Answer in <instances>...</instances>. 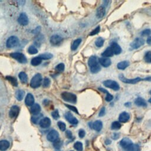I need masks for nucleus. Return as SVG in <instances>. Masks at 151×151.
<instances>
[{
	"instance_id": "obj_1",
	"label": "nucleus",
	"mask_w": 151,
	"mask_h": 151,
	"mask_svg": "<svg viewBox=\"0 0 151 151\" xmlns=\"http://www.w3.org/2000/svg\"><path fill=\"white\" fill-rule=\"evenodd\" d=\"M120 145L123 149L126 151H137L138 146L135 145L133 143L132 141L128 138H124L120 142Z\"/></svg>"
},
{
	"instance_id": "obj_2",
	"label": "nucleus",
	"mask_w": 151,
	"mask_h": 151,
	"mask_svg": "<svg viewBox=\"0 0 151 151\" xmlns=\"http://www.w3.org/2000/svg\"><path fill=\"white\" fill-rule=\"evenodd\" d=\"M42 80H43V79H42L41 75L39 73L36 74L32 78L31 82H30V86H31V87L34 89L38 88L40 86Z\"/></svg>"
},
{
	"instance_id": "obj_3",
	"label": "nucleus",
	"mask_w": 151,
	"mask_h": 151,
	"mask_svg": "<svg viewBox=\"0 0 151 151\" xmlns=\"http://www.w3.org/2000/svg\"><path fill=\"white\" fill-rule=\"evenodd\" d=\"M62 97L65 101L69 103H74L77 101L76 96L74 94L67 92H65L62 93Z\"/></svg>"
},
{
	"instance_id": "obj_4",
	"label": "nucleus",
	"mask_w": 151,
	"mask_h": 151,
	"mask_svg": "<svg viewBox=\"0 0 151 151\" xmlns=\"http://www.w3.org/2000/svg\"><path fill=\"white\" fill-rule=\"evenodd\" d=\"M19 44V40L16 36H11L8 38L6 42V46L9 49L14 48Z\"/></svg>"
},
{
	"instance_id": "obj_5",
	"label": "nucleus",
	"mask_w": 151,
	"mask_h": 151,
	"mask_svg": "<svg viewBox=\"0 0 151 151\" xmlns=\"http://www.w3.org/2000/svg\"><path fill=\"white\" fill-rule=\"evenodd\" d=\"M119 78L122 82H124L125 83H127V84H136L141 81L143 80V79H142L140 78H135V79H126L124 76V75L122 74H120L119 75Z\"/></svg>"
},
{
	"instance_id": "obj_6",
	"label": "nucleus",
	"mask_w": 151,
	"mask_h": 151,
	"mask_svg": "<svg viewBox=\"0 0 151 151\" xmlns=\"http://www.w3.org/2000/svg\"><path fill=\"white\" fill-rule=\"evenodd\" d=\"M103 84L105 87L110 88L115 91H117V90H119L120 89V86L119 85V84L114 80H106L104 82H103Z\"/></svg>"
},
{
	"instance_id": "obj_7",
	"label": "nucleus",
	"mask_w": 151,
	"mask_h": 151,
	"mask_svg": "<svg viewBox=\"0 0 151 151\" xmlns=\"http://www.w3.org/2000/svg\"><path fill=\"white\" fill-rule=\"evenodd\" d=\"M10 56L16 59V60L21 63H26L27 62V59L26 57L21 53H13L10 54Z\"/></svg>"
},
{
	"instance_id": "obj_8",
	"label": "nucleus",
	"mask_w": 151,
	"mask_h": 151,
	"mask_svg": "<svg viewBox=\"0 0 151 151\" xmlns=\"http://www.w3.org/2000/svg\"><path fill=\"white\" fill-rule=\"evenodd\" d=\"M145 44V41L143 38H136L130 44V47L133 49H138L140 48L141 46H142L143 45Z\"/></svg>"
},
{
	"instance_id": "obj_9",
	"label": "nucleus",
	"mask_w": 151,
	"mask_h": 151,
	"mask_svg": "<svg viewBox=\"0 0 151 151\" xmlns=\"http://www.w3.org/2000/svg\"><path fill=\"white\" fill-rule=\"evenodd\" d=\"M59 138V134L56 130H51L49 132L47 136V140L51 142H54L57 141Z\"/></svg>"
},
{
	"instance_id": "obj_10",
	"label": "nucleus",
	"mask_w": 151,
	"mask_h": 151,
	"mask_svg": "<svg viewBox=\"0 0 151 151\" xmlns=\"http://www.w3.org/2000/svg\"><path fill=\"white\" fill-rule=\"evenodd\" d=\"M39 125L41 128L45 129V128H48L51 125V120L50 118L46 117L41 119L40 122L39 123Z\"/></svg>"
},
{
	"instance_id": "obj_11",
	"label": "nucleus",
	"mask_w": 151,
	"mask_h": 151,
	"mask_svg": "<svg viewBox=\"0 0 151 151\" xmlns=\"http://www.w3.org/2000/svg\"><path fill=\"white\" fill-rule=\"evenodd\" d=\"M20 112V108L18 106L14 105L11 107L10 112H9V116L11 118H15L16 117L19 113Z\"/></svg>"
},
{
	"instance_id": "obj_12",
	"label": "nucleus",
	"mask_w": 151,
	"mask_h": 151,
	"mask_svg": "<svg viewBox=\"0 0 151 151\" xmlns=\"http://www.w3.org/2000/svg\"><path fill=\"white\" fill-rule=\"evenodd\" d=\"M65 118L69 122L73 125H77L79 123L78 120L74 117L73 115L70 112H67L65 114Z\"/></svg>"
},
{
	"instance_id": "obj_13",
	"label": "nucleus",
	"mask_w": 151,
	"mask_h": 151,
	"mask_svg": "<svg viewBox=\"0 0 151 151\" xmlns=\"http://www.w3.org/2000/svg\"><path fill=\"white\" fill-rule=\"evenodd\" d=\"M63 38L58 35H53L50 38V43L53 46H57L62 43Z\"/></svg>"
},
{
	"instance_id": "obj_14",
	"label": "nucleus",
	"mask_w": 151,
	"mask_h": 151,
	"mask_svg": "<svg viewBox=\"0 0 151 151\" xmlns=\"http://www.w3.org/2000/svg\"><path fill=\"white\" fill-rule=\"evenodd\" d=\"M19 23L22 25H27L28 24V18L25 13H21L18 19Z\"/></svg>"
},
{
	"instance_id": "obj_15",
	"label": "nucleus",
	"mask_w": 151,
	"mask_h": 151,
	"mask_svg": "<svg viewBox=\"0 0 151 151\" xmlns=\"http://www.w3.org/2000/svg\"><path fill=\"white\" fill-rule=\"evenodd\" d=\"M99 63L104 67H108L111 65V60L109 58L102 57L99 59Z\"/></svg>"
},
{
	"instance_id": "obj_16",
	"label": "nucleus",
	"mask_w": 151,
	"mask_h": 151,
	"mask_svg": "<svg viewBox=\"0 0 151 151\" xmlns=\"http://www.w3.org/2000/svg\"><path fill=\"white\" fill-rule=\"evenodd\" d=\"M130 119V115L126 112H122L119 116V120L121 123H126Z\"/></svg>"
},
{
	"instance_id": "obj_17",
	"label": "nucleus",
	"mask_w": 151,
	"mask_h": 151,
	"mask_svg": "<svg viewBox=\"0 0 151 151\" xmlns=\"http://www.w3.org/2000/svg\"><path fill=\"white\" fill-rule=\"evenodd\" d=\"M88 65L90 67V69L93 68L95 67H96L99 65L98 62H97V58L96 56H92L90 57L88 61Z\"/></svg>"
},
{
	"instance_id": "obj_18",
	"label": "nucleus",
	"mask_w": 151,
	"mask_h": 151,
	"mask_svg": "<svg viewBox=\"0 0 151 151\" xmlns=\"http://www.w3.org/2000/svg\"><path fill=\"white\" fill-rule=\"evenodd\" d=\"M111 47L112 51H113L114 54L118 55V54H120L122 52L121 47H120L119 45L116 42H113L111 44Z\"/></svg>"
},
{
	"instance_id": "obj_19",
	"label": "nucleus",
	"mask_w": 151,
	"mask_h": 151,
	"mask_svg": "<svg viewBox=\"0 0 151 151\" xmlns=\"http://www.w3.org/2000/svg\"><path fill=\"white\" fill-rule=\"evenodd\" d=\"M90 124H91V126H90L91 128L95 130H96L97 132H100L103 128V124H102V121H100V120H96V121H95L93 124L92 123Z\"/></svg>"
},
{
	"instance_id": "obj_20",
	"label": "nucleus",
	"mask_w": 151,
	"mask_h": 151,
	"mask_svg": "<svg viewBox=\"0 0 151 151\" xmlns=\"http://www.w3.org/2000/svg\"><path fill=\"white\" fill-rule=\"evenodd\" d=\"M25 104L28 106H32L34 104V98L32 94L28 93L25 99Z\"/></svg>"
},
{
	"instance_id": "obj_21",
	"label": "nucleus",
	"mask_w": 151,
	"mask_h": 151,
	"mask_svg": "<svg viewBox=\"0 0 151 151\" xmlns=\"http://www.w3.org/2000/svg\"><path fill=\"white\" fill-rule=\"evenodd\" d=\"M31 112L33 115H37L39 114L41 111V107L38 103H34L32 106L31 107Z\"/></svg>"
},
{
	"instance_id": "obj_22",
	"label": "nucleus",
	"mask_w": 151,
	"mask_h": 151,
	"mask_svg": "<svg viewBox=\"0 0 151 151\" xmlns=\"http://www.w3.org/2000/svg\"><path fill=\"white\" fill-rule=\"evenodd\" d=\"M10 142L6 140H2L0 141V150L5 151L10 147Z\"/></svg>"
},
{
	"instance_id": "obj_23",
	"label": "nucleus",
	"mask_w": 151,
	"mask_h": 151,
	"mask_svg": "<svg viewBox=\"0 0 151 151\" xmlns=\"http://www.w3.org/2000/svg\"><path fill=\"white\" fill-rule=\"evenodd\" d=\"M135 103L136 105L138 106H141V107L147 106V104L145 100L142 97H138L137 99H136L135 101Z\"/></svg>"
},
{
	"instance_id": "obj_24",
	"label": "nucleus",
	"mask_w": 151,
	"mask_h": 151,
	"mask_svg": "<svg viewBox=\"0 0 151 151\" xmlns=\"http://www.w3.org/2000/svg\"><path fill=\"white\" fill-rule=\"evenodd\" d=\"M106 14V10L105 8L103 6L99 7L96 11V16L99 19H101L104 16V15Z\"/></svg>"
},
{
	"instance_id": "obj_25",
	"label": "nucleus",
	"mask_w": 151,
	"mask_h": 151,
	"mask_svg": "<svg viewBox=\"0 0 151 151\" xmlns=\"http://www.w3.org/2000/svg\"><path fill=\"white\" fill-rule=\"evenodd\" d=\"M114 54L113 51H112V49L111 47H108L106 49L103 53L102 54V56L103 57H106V58H109L110 57L113 56Z\"/></svg>"
},
{
	"instance_id": "obj_26",
	"label": "nucleus",
	"mask_w": 151,
	"mask_h": 151,
	"mask_svg": "<svg viewBox=\"0 0 151 151\" xmlns=\"http://www.w3.org/2000/svg\"><path fill=\"white\" fill-rule=\"evenodd\" d=\"M129 66V62L128 61H123L119 62L117 65V67L119 70H125Z\"/></svg>"
},
{
	"instance_id": "obj_27",
	"label": "nucleus",
	"mask_w": 151,
	"mask_h": 151,
	"mask_svg": "<svg viewBox=\"0 0 151 151\" xmlns=\"http://www.w3.org/2000/svg\"><path fill=\"white\" fill-rule=\"evenodd\" d=\"M99 90H100L101 92H102L103 93H106V97H105L106 101L111 102V101H112L113 100V96L111 93H109L106 90H105V89H104L103 88H99Z\"/></svg>"
},
{
	"instance_id": "obj_28",
	"label": "nucleus",
	"mask_w": 151,
	"mask_h": 151,
	"mask_svg": "<svg viewBox=\"0 0 151 151\" xmlns=\"http://www.w3.org/2000/svg\"><path fill=\"white\" fill-rule=\"evenodd\" d=\"M82 43V39L81 38H78L76 39V40H74L71 46V50L74 51L76 50H77V49L78 48V47L79 46V45L80 44V43Z\"/></svg>"
},
{
	"instance_id": "obj_29",
	"label": "nucleus",
	"mask_w": 151,
	"mask_h": 151,
	"mask_svg": "<svg viewBox=\"0 0 151 151\" xmlns=\"http://www.w3.org/2000/svg\"><path fill=\"white\" fill-rule=\"evenodd\" d=\"M19 79H20L21 82L23 83H25L27 82V80H28V77H27V75L25 73L22 71V72H20L19 74Z\"/></svg>"
},
{
	"instance_id": "obj_30",
	"label": "nucleus",
	"mask_w": 151,
	"mask_h": 151,
	"mask_svg": "<svg viewBox=\"0 0 151 151\" xmlns=\"http://www.w3.org/2000/svg\"><path fill=\"white\" fill-rule=\"evenodd\" d=\"M42 62V59L40 58L38 56L33 58L32 61H31V64L34 66H37L40 65Z\"/></svg>"
},
{
	"instance_id": "obj_31",
	"label": "nucleus",
	"mask_w": 151,
	"mask_h": 151,
	"mask_svg": "<svg viewBox=\"0 0 151 151\" xmlns=\"http://www.w3.org/2000/svg\"><path fill=\"white\" fill-rule=\"evenodd\" d=\"M43 116L42 115L37 114V115H34V116H33L32 117V121L35 124H37L38 123H40L41 119V117Z\"/></svg>"
},
{
	"instance_id": "obj_32",
	"label": "nucleus",
	"mask_w": 151,
	"mask_h": 151,
	"mask_svg": "<svg viewBox=\"0 0 151 151\" xmlns=\"http://www.w3.org/2000/svg\"><path fill=\"white\" fill-rule=\"evenodd\" d=\"M6 79L7 80L9 81V82L14 86H18V82H17V79L14 78V77H12V76H7L6 77Z\"/></svg>"
},
{
	"instance_id": "obj_33",
	"label": "nucleus",
	"mask_w": 151,
	"mask_h": 151,
	"mask_svg": "<svg viewBox=\"0 0 151 151\" xmlns=\"http://www.w3.org/2000/svg\"><path fill=\"white\" fill-rule=\"evenodd\" d=\"M24 95H25L24 91H23V90H19L18 91L16 92V96L17 99L19 101H21L23 100V99L24 96Z\"/></svg>"
},
{
	"instance_id": "obj_34",
	"label": "nucleus",
	"mask_w": 151,
	"mask_h": 151,
	"mask_svg": "<svg viewBox=\"0 0 151 151\" xmlns=\"http://www.w3.org/2000/svg\"><path fill=\"white\" fill-rule=\"evenodd\" d=\"M38 57L40 58H41L42 60H49V59L53 57V56L52 54H51L50 53H46L40 54L38 56Z\"/></svg>"
},
{
	"instance_id": "obj_35",
	"label": "nucleus",
	"mask_w": 151,
	"mask_h": 151,
	"mask_svg": "<svg viewBox=\"0 0 151 151\" xmlns=\"http://www.w3.org/2000/svg\"><path fill=\"white\" fill-rule=\"evenodd\" d=\"M74 148L78 151H83V143L80 142H76L74 144Z\"/></svg>"
},
{
	"instance_id": "obj_36",
	"label": "nucleus",
	"mask_w": 151,
	"mask_h": 151,
	"mask_svg": "<svg viewBox=\"0 0 151 151\" xmlns=\"http://www.w3.org/2000/svg\"><path fill=\"white\" fill-rule=\"evenodd\" d=\"M104 40L102 37H99L97 38V40L95 41V44L97 47H101L103 46Z\"/></svg>"
},
{
	"instance_id": "obj_37",
	"label": "nucleus",
	"mask_w": 151,
	"mask_h": 151,
	"mask_svg": "<svg viewBox=\"0 0 151 151\" xmlns=\"http://www.w3.org/2000/svg\"><path fill=\"white\" fill-rule=\"evenodd\" d=\"M121 126H122V125H121V124H120V123H119L117 121H115L112 124L111 128L112 130H118V129H120Z\"/></svg>"
},
{
	"instance_id": "obj_38",
	"label": "nucleus",
	"mask_w": 151,
	"mask_h": 151,
	"mask_svg": "<svg viewBox=\"0 0 151 151\" xmlns=\"http://www.w3.org/2000/svg\"><path fill=\"white\" fill-rule=\"evenodd\" d=\"M28 52L30 54H35L38 53V50L37 48L34 46H30L28 49Z\"/></svg>"
},
{
	"instance_id": "obj_39",
	"label": "nucleus",
	"mask_w": 151,
	"mask_h": 151,
	"mask_svg": "<svg viewBox=\"0 0 151 151\" xmlns=\"http://www.w3.org/2000/svg\"><path fill=\"white\" fill-rule=\"evenodd\" d=\"M145 61L146 63H151V51H149L146 53L145 57H144Z\"/></svg>"
},
{
	"instance_id": "obj_40",
	"label": "nucleus",
	"mask_w": 151,
	"mask_h": 151,
	"mask_svg": "<svg viewBox=\"0 0 151 151\" xmlns=\"http://www.w3.org/2000/svg\"><path fill=\"white\" fill-rule=\"evenodd\" d=\"M62 145H63V143L62 142L58 139L57 141H55L54 142H53V146H54V148L56 149H60V148H61V147L62 146Z\"/></svg>"
},
{
	"instance_id": "obj_41",
	"label": "nucleus",
	"mask_w": 151,
	"mask_h": 151,
	"mask_svg": "<svg viewBox=\"0 0 151 151\" xmlns=\"http://www.w3.org/2000/svg\"><path fill=\"white\" fill-rule=\"evenodd\" d=\"M65 68V65L63 63H60L56 66L55 69L58 72H62L64 71Z\"/></svg>"
},
{
	"instance_id": "obj_42",
	"label": "nucleus",
	"mask_w": 151,
	"mask_h": 151,
	"mask_svg": "<svg viewBox=\"0 0 151 151\" xmlns=\"http://www.w3.org/2000/svg\"><path fill=\"white\" fill-rule=\"evenodd\" d=\"M57 125H58L59 129L61 130L62 131H65L66 130V125L64 122H63L62 121H60L57 123Z\"/></svg>"
},
{
	"instance_id": "obj_43",
	"label": "nucleus",
	"mask_w": 151,
	"mask_h": 151,
	"mask_svg": "<svg viewBox=\"0 0 151 151\" xmlns=\"http://www.w3.org/2000/svg\"><path fill=\"white\" fill-rule=\"evenodd\" d=\"M151 34V30L150 29H146L141 32L142 36H148Z\"/></svg>"
},
{
	"instance_id": "obj_44",
	"label": "nucleus",
	"mask_w": 151,
	"mask_h": 151,
	"mask_svg": "<svg viewBox=\"0 0 151 151\" xmlns=\"http://www.w3.org/2000/svg\"><path fill=\"white\" fill-rule=\"evenodd\" d=\"M50 80L49 78H45L43 82V87H48L50 86Z\"/></svg>"
},
{
	"instance_id": "obj_45",
	"label": "nucleus",
	"mask_w": 151,
	"mask_h": 151,
	"mask_svg": "<svg viewBox=\"0 0 151 151\" xmlns=\"http://www.w3.org/2000/svg\"><path fill=\"white\" fill-rule=\"evenodd\" d=\"M100 26L97 27L94 30H93V31L91 33H90V36H95V35L98 34L99 33V32H100Z\"/></svg>"
},
{
	"instance_id": "obj_46",
	"label": "nucleus",
	"mask_w": 151,
	"mask_h": 151,
	"mask_svg": "<svg viewBox=\"0 0 151 151\" xmlns=\"http://www.w3.org/2000/svg\"><path fill=\"white\" fill-rule=\"evenodd\" d=\"M66 106L67 107V108H68L69 109H70V110H71L72 111H73L74 112H75V113H76L79 114V112H78L77 108H76V107H74V106H73L69 105V104H66Z\"/></svg>"
},
{
	"instance_id": "obj_47",
	"label": "nucleus",
	"mask_w": 151,
	"mask_h": 151,
	"mask_svg": "<svg viewBox=\"0 0 151 151\" xmlns=\"http://www.w3.org/2000/svg\"><path fill=\"white\" fill-rule=\"evenodd\" d=\"M51 115H52V117H53L54 119H56V120L58 119L60 117V115H59L58 111L57 110H56V111H54V112H53Z\"/></svg>"
},
{
	"instance_id": "obj_48",
	"label": "nucleus",
	"mask_w": 151,
	"mask_h": 151,
	"mask_svg": "<svg viewBox=\"0 0 151 151\" xmlns=\"http://www.w3.org/2000/svg\"><path fill=\"white\" fill-rule=\"evenodd\" d=\"M86 132L83 129H80L79 131V136L80 138H83L85 137Z\"/></svg>"
},
{
	"instance_id": "obj_49",
	"label": "nucleus",
	"mask_w": 151,
	"mask_h": 151,
	"mask_svg": "<svg viewBox=\"0 0 151 151\" xmlns=\"http://www.w3.org/2000/svg\"><path fill=\"white\" fill-rule=\"evenodd\" d=\"M105 112H106V111H105V108H102L99 113V116L100 117H102L104 115H105Z\"/></svg>"
},
{
	"instance_id": "obj_50",
	"label": "nucleus",
	"mask_w": 151,
	"mask_h": 151,
	"mask_svg": "<svg viewBox=\"0 0 151 151\" xmlns=\"http://www.w3.org/2000/svg\"><path fill=\"white\" fill-rule=\"evenodd\" d=\"M66 135L67 138H69V139H71L72 137H73L72 133H71V131H70V130H67V131L66 132Z\"/></svg>"
},
{
	"instance_id": "obj_51",
	"label": "nucleus",
	"mask_w": 151,
	"mask_h": 151,
	"mask_svg": "<svg viewBox=\"0 0 151 151\" xmlns=\"http://www.w3.org/2000/svg\"><path fill=\"white\" fill-rule=\"evenodd\" d=\"M119 133H114L113 135V136H112V138L113 139H115V140H116V139H118L119 138Z\"/></svg>"
},
{
	"instance_id": "obj_52",
	"label": "nucleus",
	"mask_w": 151,
	"mask_h": 151,
	"mask_svg": "<svg viewBox=\"0 0 151 151\" xmlns=\"http://www.w3.org/2000/svg\"><path fill=\"white\" fill-rule=\"evenodd\" d=\"M144 81H148V82H151V77H148L145 79H143Z\"/></svg>"
},
{
	"instance_id": "obj_53",
	"label": "nucleus",
	"mask_w": 151,
	"mask_h": 151,
	"mask_svg": "<svg viewBox=\"0 0 151 151\" xmlns=\"http://www.w3.org/2000/svg\"><path fill=\"white\" fill-rule=\"evenodd\" d=\"M147 43L148 44H150L151 43V37H148L147 39Z\"/></svg>"
},
{
	"instance_id": "obj_54",
	"label": "nucleus",
	"mask_w": 151,
	"mask_h": 151,
	"mask_svg": "<svg viewBox=\"0 0 151 151\" xmlns=\"http://www.w3.org/2000/svg\"><path fill=\"white\" fill-rule=\"evenodd\" d=\"M125 106H126V107H129V106H131V104H130V103H129V102L126 103H125Z\"/></svg>"
},
{
	"instance_id": "obj_55",
	"label": "nucleus",
	"mask_w": 151,
	"mask_h": 151,
	"mask_svg": "<svg viewBox=\"0 0 151 151\" xmlns=\"http://www.w3.org/2000/svg\"><path fill=\"white\" fill-rule=\"evenodd\" d=\"M149 93H150V95H151V90H150V92H149ZM149 102L151 103V97L149 99Z\"/></svg>"
},
{
	"instance_id": "obj_56",
	"label": "nucleus",
	"mask_w": 151,
	"mask_h": 151,
	"mask_svg": "<svg viewBox=\"0 0 151 151\" xmlns=\"http://www.w3.org/2000/svg\"><path fill=\"white\" fill-rule=\"evenodd\" d=\"M56 151H62V150H56Z\"/></svg>"
},
{
	"instance_id": "obj_57",
	"label": "nucleus",
	"mask_w": 151,
	"mask_h": 151,
	"mask_svg": "<svg viewBox=\"0 0 151 151\" xmlns=\"http://www.w3.org/2000/svg\"><path fill=\"white\" fill-rule=\"evenodd\" d=\"M70 151H73V150H70Z\"/></svg>"
}]
</instances>
